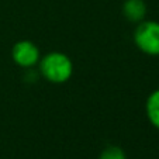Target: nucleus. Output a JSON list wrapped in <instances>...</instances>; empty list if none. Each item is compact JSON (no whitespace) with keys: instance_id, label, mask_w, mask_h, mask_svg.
Here are the masks:
<instances>
[{"instance_id":"f257e3e1","label":"nucleus","mask_w":159,"mask_h":159,"mask_svg":"<svg viewBox=\"0 0 159 159\" xmlns=\"http://www.w3.org/2000/svg\"><path fill=\"white\" fill-rule=\"evenodd\" d=\"M38 72L49 83H66L73 75V62L63 52L52 51L39 58Z\"/></svg>"},{"instance_id":"7ed1b4c3","label":"nucleus","mask_w":159,"mask_h":159,"mask_svg":"<svg viewBox=\"0 0 159 159\" xmlns=\"http://www.w3.org/2000/svg\"><path fill=\"white\" fill-rule=\"evenodd\" d=\"M11 58L13 62L23 69H33L35 65H38L41 52L33 41L21 39L13 45Z\"/></svg>"},{"instance_id":"20e7f679","label":"nucleus","mask_w":159,"mask_h":159,"mask_svg":"<svg viewBox=\"0 0 159 159\" xmlns=\"http://www.w3.org/2000/svg\"><path fill=\"white\" fill-rule=\"evenodd\" d=\"M148 13V6L145 0H125L123 4V16L134 24L145 20Z\"/></svg>"},{"instance_id":"423d86ee","label":"nucleus","mask_w":159,"mask_h":159,"mask_svg":"<svg viewBox=\"0 0 159 159\" xmlns=\"http://www.w3.org/2000/svg\"><path fill=\"white\" fill-rule=\"evenodd\" d=\"M99 159H127V153L121 147L108 145L100 152Z\"/></svg>"},{"instance_id":"39448f33","label":"nucleus","mask_w":159,"mask_h":159,"mask_svg":"<svg viewBox=\"0 0 159 159\" xmlns=\"http://www.w3.org/2000/svg\"><path fill=\"white\" fill-rule=\"evenodd\" d=\"M145 113L151 125L159 129V89L151 92L145 102Z\"/></svg>"},{"instance_id":"f03ea898","label":"nucleus","mask_w":159,"mask_h":159,"mask_svg":"<svg viewBox=\"0 0 159 159\" xmlns=\"http://www.w3.org/2000/svg\"><path fill=\"white\" fill-rule=\"evenodd\" d=\"M135 47L149 57H159V21L144 20L137 24L132 35Z\"/></svg>"}]
</instances>
